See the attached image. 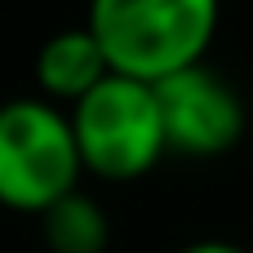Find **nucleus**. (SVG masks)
Returning a JSON list of instances; mask_svg holds the SVG:
<instances>
[{"label":"nucleus","instance_id":"obj_5","mask_svg":"<svg viewBox=\"0 0 253 253\" xmlns=\"http://www.w3.org/2000/svg\"><path fill=\"white\" fill-rule=\"evenodd\" d=\"M31 76H36L40 98L67 111V107H71V102H80L98 80H107V76H111V67H107V58H102V49H98L93 31H89L84 22H76V27L53 31V36L36 49Z\"/></svg>","mask_w":253,"mask_h":253},{"label":"nucleus","instance_id":"obj_3","mask_svg":"<svg viewBox=\"0 0 253 253\" xmlns=\"http://www.w3.org/2000/svg\"><path fill=\"white\" fill-rule=\"evenodd\" d=\"M80 151L62 107L27 93L0 102V209L40 218L80 191Z\"/></svg>","mask_w":253,"mask_h":253},{"label":"nucleus","instance_id":"obj_1","mask_svg":"<svg viewBox=\"0 0 253 253\" xmlns=\"http://www.w3.org/2000/svg\"><path fill=\"white\" fill-rule=\"evenodd\" d=\"M84 27L116 76L160 84L209 58L222 0H84Z\"/></svg>","mask_w":253,"mask_h":253},{"label":"nucleus","instance_id":"obj_6","mask_svg":"<svg viewBox=\"0 0 253 253\" xmlns=\"http://www.w3.org/2000/svg\"><path fill=\"white\" fill-rule=\"evenodd\" d=\"M40 231L49 253H107L111 245V218L89 191H71L53 209H44Z\"/></svg>","mask_w":253,"mask_h":253},{"label":"nucleus","instance_id":"obj_2","mask_svg":"<svg viewBox=\"0 0 253 253\" xmlns=\"http://www.w3.org/2000/svg\"><path fill=\"white\" fill-rule=\"evenodd\" d=\"M67 120L80 151V169L98 182H138L169 156L156 84L147 80L111 71L80 102L67 107Z\"/></svg>","mask_w":253,"mask_h":253},{"label":"nucleus","instance_id":"obj_4","mask_svg":"<svg viewBox=\"0 0 253 253\" xmlns=\"http://www.w3.org/2000/svg\"><path fill=\"white\" fill-rule=\"evenodd\" d=\"M156 102H160L169 156L213 160V156H227L249 129V111H245L240 89L222 71H213L209 62L160 80Z\"/></svg>","mask_w":253,"mask_h":253},{"label":"nucleus","instance_id":"obj_7","mask_svg":"<svg viewBox=\"0 0 253 253\" xmlns=\"http://www.w3.org/2000/svg\"><path fill=\"white\" fill-rule=\"evenodd\" d=\"M178 253H249L245 245H236V240H218V236H205V240H191V245H182Z\"/></svg>","mask_w":253,"mask_h":253}]
</instances>
